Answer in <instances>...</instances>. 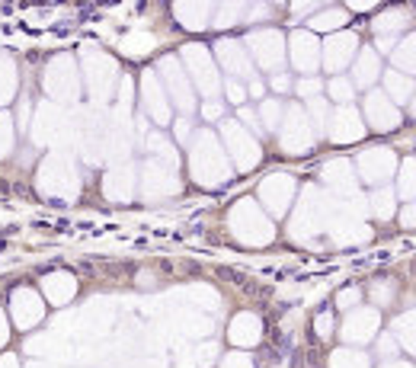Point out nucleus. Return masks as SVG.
Here are the masks:
<instances>
[{
    "label": "nucleus",
    "mask_w": 416,
    "mask_h": 368,
    "mask_svg": "<svg viewBox=\"0 0 416 368\" xmlns=\"http://www.w3.org/2000/svg\"><path fill=\"white\" fill-rule=\"evenodd\" d=\"M221 276H224V278H231L234 285H250V282H247V276H240V272H234V269H221Z\"/></svg>",
    "instance_id": "1"
}]
</instances>
